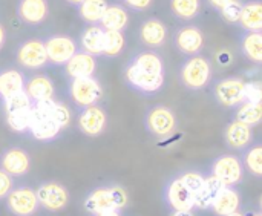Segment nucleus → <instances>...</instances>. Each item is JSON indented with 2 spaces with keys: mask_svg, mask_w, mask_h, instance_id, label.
Wrapping results in <instances>:
<instances>
[{
  "mask_svg": "<svg viewBox=\"0 0 262 216\" xmlns=\"http://www.w3.org/2000/svg\"><path fill=\"white\" fill-rule=\"evenodd\" d=\"M246 216H261V213H258V212H250L249 215H246Z\"/></svg>",
  "mask_w": 262,
  "mask_h": 216,
  "instance_id": "nucleus-47",
  "label": "nucleus"
},
{
  "mask_svg": "<svg viewBox=\"0 0 262 216\" xmlns=\"http://www.w3.org/2000/svg\"><path fill=\"white\" fill-rule=\"evenodd\" d=\"M166 204L173 212H192L195 207V195L183 184V181L175 177L172 178L163 192Z\"/></svg>",
  "mask_w": 262,
  "mask_h": 216,
  "instance_id": "nucleus-13",
  "label": "nucleus"
},
{
  "mask_svg": "<svg viewBox=\"0 0 262 216\" xmlns=\"http://www.w3.org/2000/svg\"><path fill=\"white\" fill-rule=\"evenodd\" d=\"M167 37H169V29L166 23L158 17H149L143 20L138 28L140 43L149 49L164 46L167 41Z\"/></svg>",
  "mask_w": 262,
  "mask_h": 216,
  "instance_id": "nucleus-16",
  "label": "nucleus"
},
{
  "mask_svg": "<svg viewBox=\"0 0 262 216\" xmlns=\"http://www.w3.org/2000/svg\"><path fill=\"white\" fill-rule=\"evenodd\" d=\"M51 115L60 124L61 129L68 127L71 123V112H69L68 106L60 101H55V100L51 101Z\"/></svg>",
  "mask_w": 262,
  "mask_h": 216,
  "instance_id": "nucleus-36",
  "label": "nucleus"
},
{
  "mask_svg": "<svg viewBox=\"0 0 262 216\" xmlns=\"http://www.w3.org/2000/svg\"><path fill=\"white\" fill-rule=\"evenodd\" d=\"M244 80L241 77H226L213 83V97L223 106L235 109L243 103Z\"/></svg>",
  "mask_w": 262,
  "mask_h": 216,
  "instance_id": "nucleus-11",
  "label": "nucleus"
},
{
  "mask_svg": "<svg viewBox=\"0 0 262 216\" xmlns=\"http://www.w3.org/2000/svg\"><path fill=\"white\" fill-rule=\"evenodd\" d=\"M15 14L21 23L28 26H38L49 15V3L48 0H18Z\"/></svg>",
  "mask_w": 262,
  "mask_h": 216,
  "instance_id": "nucleus-17",
  "label": "nucleus"
},
{
  "mask_svg": "<svg viewBox=\"0 0 262 216\" xmlns=\"http://www.w3.org/2000/svg\"><path fill=\"white\" fill-rule=\"evenodd\" d=\"M14 189V181L9 174L0 169V198H5Z\"/></svg>",
  "mask_w": 262,
  "mask_h": 216,
  "instance_id": "nucleus-40",
  "label": "nucleus"
},
{
  "mask_svg": "<svg viewBox=\"0 0 262 216\" xmlns=\"http://www.w3.org/2000/svg\"><path fill=\"white\" fill-rule=\"evenodd\" d=\"M123 77H124L126 84L130 89H134L143 95H154V94L160 92L161 88L164 86V80H166V74L146 72L143 69L135 68L129 61L124 66Z\"/></svg>",
  "mask_w": 262,
  "mask_h": 216,
  "instance_id": "nucleus-6",
  "label": "nucleus"
},
{
  "mask_svg": "<svg viewBox=\"0 0 262 216\" xmlns=\"http://www.w3.org/2000/svg\"><path fill=\"white\" fill-rule=\"evenodd\" d=\"M172 15L181 21H192L201 12V0H169Z\"/></svg>",
  "mask_w": 262,
  "mask_h": 216,
  "instance_id": "nucleus-29",
  "label": "nucleus"
},
{
  "mask_svg": "<svg viewBox=\"0 0 262 216\" xmlns=\"http://www.w3.org/2000/svg\"><path fill=\"white\" fill-rule=\"evenodd\" d=\"M224 186L212 175L204 178V183L201 186V189L195 193V207L198 209H210L213 200L216 198V195L220 193V190Z\"/></svg>",
  "mask_w": 262,
  "mask_h": 216,
  "instance_id": "nucleus-28",
  "label": "nucleus"
},
{
  "mask_svg": "<svg viewBox=\"0 0 262 216\" xmlns=\"http://www.w3.org/2000/svg\"><path fill=\"white\" fill-rule=\"evenodd\" d=\"M144 127L152 137L167 138L175 134L178 127V118L170 107L164 104H155L146 111Z\"/></svg>",
  "mask_w": 262,
  "mask_h": 216,
  "instance_id": "nucleus-5",
  "label": "nucleus"
},
{
  "mask_svg": "<svg viewBox=\"0 0 262 216\" xmlns=\"http://www.w3.org/2000/svg\"><path fill=\"white\" fill-rule=\"evenodd\" d=\"M210 175L215 177L223 186H236L244 178V166L236 155L224 154L213 160L210 166Z\"/></svg>",
  "mask_w": 262,
  "mask_h": 216,
  "instance_id": "nucleus-8",
  "label": "nucleus"
},
{
  "mask_svg": "<svg viewBox=\"0 0 262 216\" xmlns=\"http://www.w3.org/2000/svg\"><path fill=\"white\" fill-rule=\"evenodd\" d=\"M98 25L104 31H121L124 32L129 26V12L124 5L112 3L107 5L103 17L100 18Z\"/></svg>",
  "mask_w": 262,
  "mask_h": 216,
  "instance_id": "nucleus-24",
  "label": "nucleus"
},
{
  "mask_svg": "<svg viewBox=\"0 0 262 216\" xmlns=\"http://www.w3.org/2000/svg\"><path fill=\"white\" fill-rule=\"evenodd\" d=\"M103 40H104V29L98 23L88 25L80 37H78V49L94 55V57H101L103 54Z\"/></svg>",
  "mask_w": 262,
  "mask_h": 216,
  "instance_id": "nucleus-23",
  "label": "nucleus"
},
{
  "mask_svg": "<svg viewBox=\"0 0 262 216\" xmlns=\"http://www.w3.org/2000/svg\"><path fill=\"white\" fill-rule=\"evenodd\" d=\"M207 2V5L210 6V8H213L216 12L224 6V5H227L229 2H232V0H206Z\"/></svg>",
  "mask_w": 262,
  "mask_h": 216,
  "instance_id": "nucleus-41",
  "label": "nucleus"
},
{
  "mask_svg": "<svg viewBox=\"0 0 262 216\" xmlns=\"http://www.w3.org/2000/svg\"><path fill=\"white\" fill-rule=\"evenodd\" d=\"M235 115L233 120L244 123L250 127L258 126L262 121V103H247L243 101L235 107Z\"/></svg>",
  "mask_w": 262,
  "mask_h": 216,
  "instance_id": "nucleus-31",
  "label": "nucleus"
},
{
  "mask_svg": "<svg viewBox=\"0 0 262 216\" xmlns=\"http://www.w3.org/2000/svg\"><path fill=\"white\" fill-rule=\"evenodd\" d=\"M178 178H180V180L183 181V184L195 195V193L201 189V186H203L206 177H204L203 174H200V172H195V170H186V172L180 174Z\"/></svg>",
  "mask_w": 262,
  "mask_h": 216,
  "instance_id": "nucleus-37",
  "label": "nucleus"
},
{
  "mask_svg": "<svg viewBox=\"0 0 262 216\" xmlns=\"http://www.w3.org/2000/svg\"><path fill=\"white\" fill-rule=\"evenodd\" d=\"M243 166L247 169L253 177H262V146L261 144H250L244 149L243 155Z\"/></svg>",
  "mask_w": 262,
  "mask_h": 216,
  "instance_id": "nucleus-33",
  "label": "nucleus"
},
{
  "mask_svg": "<svg viewBox=\"0 0 262 216\" xmlns=\"http://www.w3.org/2000/svg\"><path fill=\"white\" fill-rule=\"evenodd\" d=\"M92 216H121V213H120V210L111 209V210H104V212H100V213Z\"/></svg>",
  "mask_w": 262,
  "mask_h": 216,
  "instance_id": "nucleus-43",
  "label": "nucleus"
},
{
  "mask_svg": "<svg viewBox=\"0 0 262 216\" xmlns=\"http://www.w3.org/2000/svg\"><path fill=\"white\" fill-rule=\"evenodd\" d=\"M52 100L32 103L31 121H29L28 132L37 141H43V143L52 141L58 137V134L61 131L60 124L51 115V101Z\"/></svg>",
  "mask_w": 262,
  "mask_h": 216,
  "instance_id": "nucleus-3",
  "label": "nucleus"
},
{
  "mask_svg": "<svg viewBox=\"0 0 262 216\" xmlns=\"http://www.w3.org/2000/svg\"><path fill=\"white\" fill-rule=\"evenodd\" d=\"M239 51L249 61L262 64V32L244 31L239 37Z\"/></svg>",
  "mask_w": 262,
  "mask_h": 216,
  "instance_id": "nucleus-27",
  "label": "nucleus"
},
{
  "mask_svg": "<svg viewBox=\"0 0 262 216\" xmlns=\"http://www.w3.org/2000/svg\"><path fill=\"white\" fill-rule=\"evenodd\" d=\"M124 8L134 12H144L152 8L154 0H123Z\"/></svg>",
  "mask_w": 262,
  "mask_h": 216,
  "instance_id": "nucleus-39",
  "label": "nucleus"
},
{
  "mask_svg": "<svg viewBox=\"0 0 262 216\" xmlns=\"http://www.w3.org/2000/svg\"><path fill=\"white\" fill-rule=\"evenodd\" d=\"M68 95L78 109H83L100 101L103 95V88L94 75L69 78Z\"/></svg>",
  "mask_w": 262,
  "mask_h": 216,
  "instance_id": "nucleus-4",
  "label": "nucleus"
},
{
  "mask_svg": "<svg viewBox=\"0 0 262 216\" xmlns=\"http://www.w3.org/2000/svg\"><path fill=\"white\" fill-rule=\"evenodd\" d=\"M0 166L11 177H23L31 169V157L20 147H8L0 157Z\"/></svg>",
  "mask_w": 262,
  "mask_h": 216,
  "instance_id": "nucleus-18",
  "label": "nucleus"
},
{
  "mask_svg": "<svg viewBox=\"0 0 262 216\" xmlns=\"http://www.w3.org/2000/svg\"><path fill=\"white\" fill-rule=\"evenodd\" d=\"M127 192L120 186H103L91 190L84 198V209L91 215L104 210H123L127 206Z\"/></svg>",
  "mask_w": 262,
  "mask_h": 216,
  "instance_id": "nucleus-1",
  "label": "nucleus"
},
{
  "mask_svg": "<svg viewBox=\"0 0 262 216\" xmlns=\"http://www.w3.org/2000/svg\"><path fill=\"white\" fill-rule=\"evenodd\" d=\"M38 204L49 212H61L69 204L68 189L57 181H45L35 190Z\"/></svg>",
  "mask_w": 262,
  "mask_h": 216,
  "instance_id": "nucleus-10",
  "label": "nucleus"
},
{
  "mask_svg": "<svg viewBox=\"0 0 262 216\" xmlns=\"http://www.w3.org/2000/svg\"><path fill=\"white\" fill-rule=\"evenodd\" d=\"M49 64L64 66L66 61L78 51V43L66 34H51L43 40Z\"/></svg>",
  "mask_w": 262,
  "mask_h": 216,
  "instance_id": "nucleus-9",
  "label": "nucleus"
},
{
  "mask_svg": "<svg viewBox=\"0 0 262 216\" xmlns=\"http://www.w3.org/2000/svg\"><path fill=\"white\" fill-rule=\"evenodd\" d=\"M239 204H241V198L238 190L230 186H224L216 195V198L213 200L210 209L216 216H227L236 212L239 209Z\"/></svg>",
  "mask_w": 262,
  "mask_h": 216,
  "instance_id": "nucleus-25",
  "label": "nucleus"
},
{
  "mask_svg": "<svg viewBox=\"0 0 262 216\" xmlns=\"http://www.w3.org/2000/svg\"><path fill=\"white\" fill-rule=\"evenodd\" d=\"M180 83L189 91H203L212 80V63L207 57L196 54L187 57L180 68Z\"/></svg>",
  "mask_w": 262,
  "mask_h": 216,
  "instance_id": "nucleus-2",
  "label": "nucleus"
},
{
  "mask_svg": "<svg viewBox=\"0 0 262 216\" xmlns=\"http://www.w3.org/2000/svg\"><path fill=\"white\" fill-rule=\"evenodd\" d=\"M173 216H193V215H192V212H175Z\"/></svg>",
  "mask_w": 262,
  "mask_h": 216,
  "instance_id": "nucleus-45",
  "label": "nucleus"
},
{
  "mask_svg": "<svg viewBox=\"0 0 262 216\" xmlns=\"http://www.w3.org/2000/svg\"><path fill=\"white\" fill-rule=\"evenodd\" d=\"M126 45L124 32L121 31H104V40H103V57L114 58L118 57Z\"/></svg>",
  "mask_w": 262,
  "mask_h": 216,
  "instance_id": "nucleus-32",
  "label": "nucleus"
},
{
  "mask_svg": "<svg viewBox=\"0 0 262 216\" xmlns=\"http://www.w3.org/2000/svg\"><path fill=\"white\" fill-rule=\"evenodd\" d=\"M64 2H66L68 5H71V6H75V8H77L83 0H64Z\"/></svg>",
  "mask_w": 262,
  "mask_h": 216,
  "instance_id": "nucleus-44",
  "label": "nucleus"
},
{
  "mask_svg": "<svg viewBox=\"0 0 262 216\" xmlns=\"http://www.w3.org/2000/svg\"><path fill=\"white\" fill-rule=\"evenodd\" d=\"M243 3L241 0H232L229 2L227 5H224L218 14L221 15V18L226 21V23H230V25H235L238 23L239 20V15H241V9H243Z\"/></svg>",
  "mask_w": 262,
  "mask_h": 216,
  "instance_id": "nucleus-35",
  "label": "nucleus"
},
{
  "mask_svg": "<svg viewBox=\"0 0 262 216\" xmlns=\"http://www.w3.org/2000/svg\"><path fill=\"white\" fill-rule=\"evenodd\" d=\"M243 101L247 103H262V84L258 80H250L244 83Z\"/></svg>",
  "mask_w": 262,
  "mask_h": 216,
  "instance_id": "nucleus-38",
  "label": "nucleus"
},
{
  "mask_svg": "<svg viewBox=\"0 0 262 216\" xmlns=\"http://www.w3.org/2000/svg\"><path fill=\"white\" fill-rule=\"evenodd\" d=\"M17 63L26 71H40L49 64L43 40L29 38L17 45L14 51Z\"/></svg>",
  "mask_w": 262,
  "mask_h": 216,
  "instance_id": "nucleus-7",
  "label": "nucleus"
},
{
  "mask_svg": "<svg viewBox=\"0 0 262 216\" xmlns=\"http://www.w3.org/2000/svg\"><path fill=\"white\" fill-rule=\"evenodd\" d=\"M26 77L21 71L15 68H5L0 69V101H6L8 98L14 97L25 91Z\"/></svg>",
  "mask_w": 262,
  "mask_h": 216,
  "instance_id": "nucleus-22",
  "label": "nucleus"
},
{
  "mask_svg": "<svg viewBox=\"0 0 262 216\" xmlns=\"http://www.w3.org/2000/svg\"><path fill=\"white\" fill-rule=\"evenodd\" d=\"M173 46L186 57L201 54L204 48V34L195 25H183L173 32Z\"/></svg>",
  "mask_w": 262,
  "mask_h": 216,
  "instance_id": "nucleus-12",
  "label": "nucleus"
},
{
  "mask_svg": "<svg viewBox=\"0 0 262 216\" xmlns=\"http://www.w3.org/2000/svg\"><path fill=\"white\" fill-rule=\"evenodd\" d=\"M107 5H109L107 0H83L77 6V12L83 21H86L88 25H92V23L100 21Z\"/></svg>",
  "mask_w": 262,
  "mask_h": 216,
  "instance_id": "nucleus-30",
  "label": "nucleus"
},
{
  "mask_svg": "<svg viewBox=\"0 0 262 216\" xmlns=\"http://www.w3.org/2000/svg\"><path fill=\"white\" fill-rule=\"evenodd\" d=\"M6 207L15 216H32L38 210L40 204L35 190L31 187L12 189L6 197Z\"/></svg>",
  "mask_w": 262,
  "mask_h": 216,
  "instance_id": "nucleus-14",
  "label": "nucleus"
},
{
  "mask_svg": "<svg viewBox=\"0 0 262 216\" xmlns=\"http://www.w3.org/2000/svg\"><path fill=\"white\" fill-rule=\"evenodd\" d=\"M25 92L32 103L52 100L55 97V88L52 80L45 74H35L25 83Z\"/></svg>",
  "mask_w": 262,
  "mask_h": 216,
  "instance_id": "nucleus-21",
  "label": "nucleus"
},
{
  "mask_svg": "<svg viewBox=\"0 0 262 216\" xmlns=\"http://www.w3.org/2000/svg\"><path fill=\"white\" fill-rule=\"evenodd\" d=\"M8 126L20 134L28 132L29 129V121H31V109L29 111H20V112H9L5 114Z\"/></svg>",
  "mask_w": 262,
  "mask_h": 216,
  "instance_id": "nucleus-34",
  "label": "nucleus"
},
{
  "mask_svg": "<svg viewBox=\"0 0 262 216\" xmlns=\"http://www.w3.org/2000/svg\"><path fill=\"white\" fill-rule=\"evenodd\" d=\"M77 124H78V129L81 131V134H84L86 137H91V138L100 137L104 132L106 124H107L106 111L98 104L83 107L78 112Z\"/></svg>",
  "mask_w": 262,
  "mask_h": 216,
  "instance_id": "nucleus-15",
  "label": "nucleus"
},
{
  "mask_svg": "<svg viewBox=\"0 0 262 216\" xmlns=\"http://www.w3.org/2000/svg\"><path fill=\"white\" fill-rule=\"evenodd\" d=\"M238 25L244 31L262 32V2L261 0H249L243 3L241 15Z\"/></svg>",
  "mask_w": 262,
  "mask_h": 216,
  "instance_id": "nucleus-26",
  "label": "nucleus"
},
{
  "mask_svg": "<svg viewBox=\"0 0 262 216\" xmlns=\"http://www.w3.org/2000/svg\"><path fill=\"white\" fill-rule=\"evenodd\" d=\"M224 140L230 149L244 150L253 143V127L233 120L224 129Z\"/></svg>",
  "mask_w": 262,
  "mask_h": 216,
  "instance_id": "nucleus-19",
  "label": "nucleus"
},
{
  "mask_svg": "<svg viewBox=\"0 0 262 216\" xmlns=\"http://www.w3.org/2000/svg\"><path fill=\"white\" fill-rule=\"evenodd\" d=\"M97 71V57L78 49L64 64V72L69 78L89 77Z\"/></svg>",
  "mask_w": 262,
  "mask_h": 216,
  "instance_id": "nucleus-20",
  "label": "nucleus"
},
{
  "mask_svg": "<svg viewBox=\"0 0 262 216\" xmlns=\"http://www.w3.org/2000/svg\"><path fill=\"white\" fill-rule=\"evenodd\" d=\"M6 40H8V32H6V28L0 23V52L2 49L5 48L6 45Z\"/></svg>",
  "mask_w": 262,
  "mask_h": 216,
  "instance_id": "nucleus-42",
  "label": "nucleus"
},
{
  "mask_svg": "<svg viewBox=\"0 0 262 216\" xmlns=\"http://www.w3.org/2000/svg\"><path fill=\"white\" fill-rule=\"evenodd\" d=\"M227 216H246V215H243L241 212H238V210H236V212H233V213H230V215H227Z\"/></svg>",
  "mask_w": 262,
  "mask_h": 216,
  "instance_id": "nucleus-46",
  "label": "nucleus"
}]
</instances>
